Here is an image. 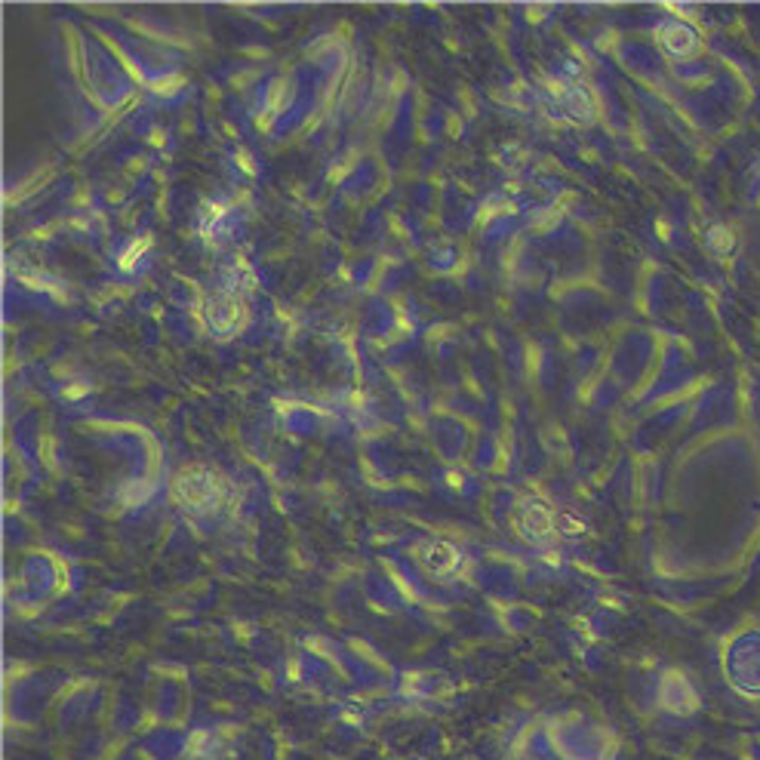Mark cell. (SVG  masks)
Returning <instances> with one entry per match:
<instances>
[{
  "label": "cell",
  "instance_id": "1",
  "mask_svg": "<svg viewBox=\"0 0 760 760\" xmlns=\"http://www.w3.org/2000/svg\"><path fill=\"white\" fill-rule=\"evenodd\" d=\"M250 281H241V262L225 271V281L207 302V321L219 339H232L250 323V305H247Z\"/></svg>",
  "mask_w": 760,
  "mask_h": 760
},
{
  "label": "cell",
  "instance_id": "2",
  "mask_svg": "<svg viewBox=\"0 0 760 760\" xmlns=\"http://www.w3.org/2000/svg\"><path fill=\"white\" fill-rule=\"evenodd\" d=\"M173 496H176V502L182 508L197 511V514H210V511H216L222 505V498H225V480H222L216 471L194 465V469H185L176 480H173Z\"/></svg>",
  "mask_w": 760,
  "mask_h": 760
},
{
  "label": "cell",
  "instance_id": "3",
  "mask_svg": "<svg viewBox=\"0 0 760 760\" xmlns=\"http://www.w3.org/2000/svg\"><path fill=\"white\" fill-rule=\"evenodd\" d=\"M558 520H554V514L548 505H542V502H536V498H527V502H520V508H518V529H520V536H524L527 542H533V545H545L554 536V527Z\"/></svg>",
  "mask_w": 760,
  "mask_h": 760
},
{
  "label": "cell",
  "instance_id": "4",
  "mask_svg": "<svg viewBox=\"0 0 760 760\" xmlns=\"http://www.w3.org/2000/svg\"><path fill=\"white\" fill-rule=\"evenodd\" d=\"M416 560H419V567L431 576H453L459 564H462V554H459L449 542L422 539L416 545Z\"/></svg>",
  "mask_w": 760,
  "mask_h": 760
},
{
  "label": "cell",
  "instance_id": "5",
  "mask_svg": "<svg viewBox=\"0 0 760 760\" xmlns=\"http://www.w3.org/2000/svg\"><path fill=\"white\" fill-rule=\"evenodd\" d=\"M232 234V210L225 203H203L201 207V237L210 247H219Z\"/></svg>",
  "mask_w": 760,
  "mask_h": 760
},
{
  "label": "cell",
  "instance_id": "6",
  "mask_svg": "<svg viewBox=\"0 0 760 760\" xmlns=\"http://www.w3.org/2000/svg\"><path fill=\"white\" fill-rule=\"evenodd\" d=\"M659 41L671 55H690L696 50V35L684 25H662Z\"/></svg>",
  "mask_w": 760,
  "mask_h": 760
},
{
  "label": "cell",
  "instance_id": "7",
  "mask_svg": "<svg viewBox=\"0 0 760 760\" xmlns=\"http://www.w3.org/2000/svg\"><path fill=\"white\" fill-rule=\"evenodd\" d=\"M148 243H152L148 237H136V241H133L130 247L121 252V262H117V265H121V271H133V268H136V262L142 259V252L148 250Z\"/></svg>",
  "mask_w": 760,
  "mask_h": 760
},
{
  "label": "cell",
  "instance_id": "8",
  "mask_svg": "<svg viewBox=\"0 0 760 760\" xmlns=\"http://www.w3.org/2000/svg\"><path fill=\"white\" fill-rule=\"evenodd\" d=\"M287 90H290L287 81H274V84H271V90H268V105H271V111H283V102H287Z\"/></svg>",
  "mask_w": 760,
  "mask_h": 760
},
{
  "label": "cell",
  "instance_id": "9",
  "mask_svg": "<svg viewBox=\"0 0 760 760\" xmlns=\"http://www.w3.org/2000/svg\"><path fill=\"white\" fill-rule=\"evenodd\" d=\"M210 745V735L207 733H194L192 735V742H188V755L192 757H207V748Z\"/></svg>",
  "mask_w": 760,
  "mask_h": 760
},
{
  "label": "cell",
  "instance_id": "10",
  "mask_svg": "<svg viewBox=\"0 0 760 760\" xmlns=\"http://www.w3.org/2000/svg\"><path fill=\"white\" fill-rule=\"evenodd\" d=\"M720 232H724V228H715V234H711V243H715V250L726 252V250L733 247V241H730V237H724V234H720Z\"/></svg>",
  "mask_w": 760,
  "mask_h": 760
},
{
  "label": "cell",
  "instance_id": "11",
  "mask_svg": "<svg viewBox=\"0 0 760 760\" xmlns=\"http://www.w3.org/2000/svg\"><path fill=\"white\" fill-rule=\"evenodd\" d=\"M237 163H243V166H247V173H256V166H252V161H250V154H247V152H237Z\"/></svg>",
  "mask_w": 760,
  "mask_h": 760
}]
</instances>
